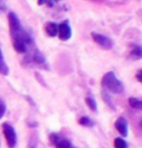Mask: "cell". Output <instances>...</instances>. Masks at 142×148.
I'll return each instance as SVG.
<instances>
[{"instance_id":"cell-20","label":"cell","mask_w":142,"mask_h":148,"mask_svg":"<svg viewBox=\"0 0 142 148\" xmlns=\"http://www.w3.org/2000/svg\"><path fill=\"white\" fill-rule=\"evenodd\" d=\"M6 9H7V5L3 1H0V12L6 11Z\"/></svg>"},{"instance_id":"cell-21","label":"cell","mask_w":142,"mask_h":148,"mask_svg":"<svg viewBox=\"0 0 142 148\" xmlns=\"http://www.w3.org/2000/svg\"><path fill=\"white\" fill-rule=\"evenodd\" d=\"M141 124H142V123H141Z\"/></svg>"},{"instance_id":"cell-3","label":"cell","mask_w":142,"mask_h":148,"mask_svg":"<svg viewBox=\"0 0 142 148\" xmlns=\"http://www.w3.org/2000/svg\"><path fill=\"white\" fill-rule=\"evenodd\" d=\"M25 64L30 66H38L43 70H49V64L46 58L38 49H35L29 54L25 56Z\"/></svg>"},{"instance_id":"cell-9","label":"cell","mask_w":142,"mask_h":148,"mask_svg":"<svg viewBox=\"0 0 142 148\" xmlns=\"http://www.w3.org/2000/svg\"><path fill=\"white\" fill-rule=\"evenodd\" d=\"M44 31L47 36L51 38H55L58 36V25L56 22H47L44 25Z\"/></svg>"},{"instance_id":"cell-4","label":"cell","mask_w":142,"mask_h":148,"mask_svg":"<svg viewBox=\"0 0 142 148\" xmlns=\"http://www.w3.org/2000/svg\"><path fill=\"white\" fill-rule=\"evenodd\" d=\"M2 130H3V134H5V137H6L8 147L15 148L16 145H17V133H16V130L10 124L6 123L2 125Z\"/></svg>"},{"instance_id":"cell-13","label":"cell","mask_w":142,"mask_h":148,"mask_svg":"<svg viewBox=\"0 0 142 148\" xmlns=\"http://www.w3.org/2000/svg\"><path fill=\"white\" fill-rule=\"evenodd\" d=\"M56 148H74L70 140L62 137L61 139L56 144Z\"/></svg>"},{"instance_id":"cell-16","label":"cell","mask_w":142,"mask_h":148,"mask_svg":"<svg viewBox=\"0 0 142 148\" xmlns=\"http://www.w3.org/2000/svg\"><path fill=\"white\" fill-rule=\"evenodd\" d=\"M61 138H62V136L60 135V134H57V133H52V134H50V136H49L50 143H51L53 146H56V144L59 142Z\"/></svg>"},{"instance_id":"cell-8","label":"cell","mask_w":142,"mask_h":148,"mask_svg":"<svg viewBox=\"0 0 142 148\" xmlns=\"http://www.w3.org/2000/svg\"><path fill=\"white\" fill-rule=\"evenodd\" d=\"M129 58H130V60H132V61L141 60L142 59V47L141 45L134 44V45L132 47L131 51H130Z\"/></svg>"},{"instance_id":"cell-19","label":"cell","mask_w":142,"mask_h":148,"mask_svg":"<svg viewBox=\"0 0 142 148\" xmlns=\"http://www.w3.org/2000/svg\"><path fill=\"white\" fill-rule=\"evenodd\" d=\"M136 79L138 81H139L140 83H142V69H141V70H139V71L136 72Z\"/></svg>"},{"instance_id":"cell-5","label":"cell","mask_w":142,"mask_h":148,"mask_svg":"<svg viewBox=\"0 0 142 148\" xmlns=\"http://www.w3.org/2000/svg\"><path fill=\"white\" fill-rule=\"evenodd\" d=\"M91 38L93 39V41L98 45H100L102 49L111 50L113 48V41L107 36L100 34V33H97V32H91Z\"/></svg>"},{"instance_id":"cell-11","label":"cell","mask_w":142,"mask_h":148,"mask_svg":"<svg viewBox=\"0 0 142 148\" xmlns=\"http://www.w3.org/2000/svg\"><path fill=\"white\" fill-rule=\"evenodd\" d=\"M86 104L92 112L98 111V105H97V102H96L94 97L91 96V95H88V96L86 97Z\"/></svg>"},{"instance_id":"cell-7","label":"cell","mask_w":142,"mask_h":148,"mask_svg":"<svg viewBox=\"0 0 142 148\" xmlns=\"http://www.w3.org/2000/svg\"><path fill=\"white\" fill-rule=\"evenodd\" d=\"M116 130H118V133L123 137H127L128 136V133H129V127H128V122L124 117H119L116 121Z\"/></svg>"},{"instance_id":"cell-15","label":"cell","mask_w":142,"mask_h":148,"mask_svg":"<svg viewBox=\"0 0 142 148\" xmlns=\"http://www.w3.org/2000/svg\"><path fill=\"white\" fill-rule=\"evenodd\" d=\"M114 148H128V143L121 137H117L114 139Z\"/></svg>"},{"instance_id":"cell-17","label":"cell","mask_w":142,"mask_h":148,"mask_svg":"<svg viewBox=\"0 0 142 148\" xmlns=\"http://www.w3.org/2000/svg\"><path fill=\"white\" fill-rule=\"evenodd\" d=\"M102 97H103L105 103L110 106V108H113V110H114V105H113V103H112V101H111V99H110V96H109V94H108L107 92H103L102 93Z\"/></svg>"},{"instance_id":"cell-2","label":"cell","mask_w":142,"mask_h":148,"mask_svg":"<svg viewBox=\"0 0 142 148\" xmlns=\"http://www.w3.org/2000/svg\"><path fill=\"white\" fill-rule=\"evenodd\" d=\"M101 84L105 91L108 92L114 93V94H121L123 93L124 86L122 84V82L116 76L114 72H107L103 75L102 80H101Z\"/></svg>"},{"instance_id":"cell-6","label":"cell","mask_w":142,"mask_h":148,"mask_svg":"<svg viewBox=\"0 0 142 148\" xmlns=\"http://www.w3.org/2000/svg\"><path fill=\"white\" fill-rule=\"evenodd\" d=\"M72 36V30L69 21H62L58 25V37L61 41H68Z\"/></svg>"},{"instance_id":"cell-14","label":"cell","mask_w":142,"mask_h":148,"mask_svg":"<svg viewBox=\"0 0 142 148\" xmlns=\"http://www.w3.org/2000/svg\"><path fill=\"white\" fill-rule=\"evenodd\" d=\"M79 124L81 126H85V127H92L94 123L92 122V119L88 116H82V117L79 119Z\"/></svg>"},{"instance_id":"cell-1","label":"cell","mask_w":142,"mask_h":148,"mask_svg":"<svg viewBox=\"0 0 142 148\" xmlns=\"http://www.w3.org/2000/svg\"><path fill=\"white\" fill-rule=\"evenodd\" d=\"M8 23H9L12 47L18 53L27 56L35 49H37L33 38L31 37L28 31L25 30L18 16L12 11L8 13Z\"/></svg>"},{"instance_id":"cell-10","label":"cell","mask_w":142,"mask_h":148,"mask_svg":"<svg viewBox=\"0 0 142 148\" xmlns=\"http://www.w3.org/2000/svg\"><path fill=\"white\" fill-rule=\"evenodd\" d=\"M0 74L1 75H8L9 74V66L7 65L6 61H5L1 47H0Z\"/></svg>"},{"instance_id":"cell-18","label":"cell","mask_w":142,"mask_h":148,"mask_svg":"<svg viewBox=\"0 0 142 148\" xmlns=\"http://www.w3.org/2000/svg\"><path fill=\"white\" fill-rule=\"evenodd\" d=\"M5 113H6V104L2 99H0V119L3 117Z\"/></svg>"},{"instance_id":"cell-12","label":"cell","mask_w":142,"mask_h":148,"mask_svg":"<svg viewBox=\"0 0 142 148\" xmlns=\"http://www.w3.org/2000/svg\"><path fill=\"white\" fill-rule=\"evenodd\" d=\"M129 105L132 108H134V110L142 111V99H136V97H130Z\"/></svg>"}]
</instances>
